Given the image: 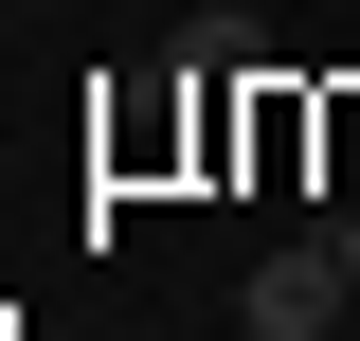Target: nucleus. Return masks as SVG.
Returning <instances> with one entry per match:
<instances>
[{"label": "nucleus", "instance_id": "2", "mask_svg": "<svg viewBox=\"0 0 360 341\" xmlns=\"http://www.w3.org/2000/svg\"><path fill=\"white\" fill-rule=\"evenodd\" d=\"M324 234H342V269H360V198H342V215H324Z\"/></svg>", "mask_w": 360, "mask_h": 341}, {"label": "nucleus", "instance_id": "1", "mask_svg": "<svg viewBox=\"0 0 360 341\" xmlns=\"http://www.w3.org/2000/svg\"><path fill=\"white\" fill-rule=\"evenodd\" d=\"M342 305H360V269H342V234H307V252H270V269H252V341H324Z\"/></svg>", "mask_w": 360, "mask_h": 341}]
</instances>
